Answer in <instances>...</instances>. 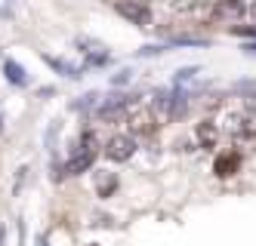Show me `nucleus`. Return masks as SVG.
<instances>
[{"instance_id": "11", "label": "nucleus", "mask_w": 256, "mask_h": 246, "mask_svg": "<svg viewBox=\"0 0 256 246\" xmlns=\"http://www.w3.org/2000/svg\"><path fill=\"white\" fill-rule=\"evenodd\" d=\"M4 74H6V80H10V83H16V86H25V83H28L25 68H22V65H16L12 59H6V62H4Z\"/></svg>"}, {"instance_id": "3", "label": "nucleus", "mask_w": 256, "mask_h": 246, "mask_svg": "<svg viewBox=\"0 0 256 246\" xmlns=\"http://www.w3.org/2000/svg\"><path fill=\"white\" fill-rule=\"evenodd\" d=\"M136 154V142L133 136H112L105 145V157L108 160H114V163H124V160H130Z\"/></svg>"}, {"instance_id": "2", "label": "nucleus", "mask_w": 256, "mask_h": 246, "mask_svg": "<svg viewBox=\"0 0 256 246\" xmlns=\"http://www.w3.org/2000/svg\"><path fill=\"white\" fill-rule=\"evenodd\" d=\"M126 123H130V132H133V136H139V139H148V136H154V129H158V117H154V111H152V108L133 111Z\"/></svg>"}, {"instance_id": "15", "label": "nucleus", "mask_w": 256, "mask_h": 246, "mask_svg": "<svg viewBox=\"0 0 256 246\" xmlns=\"http://www.w3.org/2000/svg\"><path fill=\"white\" fill-rule=\"evenodd\" d=\"M232 34H238V37H256V25H234Z\"/></svg>"}, {"instance_id": "6", "label": "nucleus", "mask_w": 256, "mask_h": 246, "mask_svg": "<svg viewBox=\"0 0 256 246\" xmlns=\"http://www.w3.org/2000/svg\"><path fill=\"white\" fill-rule=\"evenodd\" d=\"M93 160H96V151H84V148H78L74 157H71V160L62 166V173H68V176H80V173H86V169L93 166Z\"/></svg>"}, {"instance_id": "9", "label": "nucleus", "mask_w": 256, "mask_h": 246, "mask_svg": "<svg viewBox=\"0 0 256 246\" xmlns=\"http://www.w3.org/2000/svg\"><path fill=\"white\" fill-rule=\"evenodd\" d=\"M234 132L241 139H256V108H247L241 117H238V126H234Z\"/></svg>"}, {"instance_id": "13", "label": "nucleus", "mask_w": 256, "mask_h": 246, "mask_svg": "<svg viewBox=\"0 0 256 246\" xmlns=\"http://www.w3.org/2000/svg\"><path fill=\"white\" fill-rule=\"evenodd\" d=\"M164 6H167V9H173V12H192L194 0H164Z\"/></svg>"}, {"instance_id": "16", "label": "nucleus", "mask_w": 256, "mask_h": 246, "mask_svg": "<svg viewBox=\"0 0 256 246\" xmlns=\"http://www.w3.org/2000/svg\"><path fill=\"white\" fill-rule=\"evenodd\" d=\"M194 74H198V68H182V71L176 74V83H186V80H192Z\"/></svg>"}, {"instance_id": "1", "label": "nucleus", "mask_w": 256, "mask_h": 246, "mask_svg": "<svg viewBox=\"0 0 256 246\" xmlns=\"http://www.w3.org/2000/svg\"><path fill=\"white\" fill-rule=\"evenodd\" d=\"M186 108H188V99L176 89H160L152 99V111H154L158 120H176V117L186 114Z\"/></svg>"}, {"instance_id": "5", "label": "nucleus", "mask_w": 256, "mask_h": 246, "mask_svg": "<svg viewBox=\"0 0 256 246\" xmlns=\"http://www.w3.org/2000/svg\"><path fill=\"white\" fill-rule=\"evenodd\" d=\"M213 173L219 179H232L234 173H241V154H238V151H222L213 163Z\"/></svg>"}, {"instance_id": "10", "label": "nucleus", "mask_w": 256, "mask_h": 246, "mask_svg": "<svg viewBox=\"0 0 256 246\" xmlns=\"http://www.w3.org/2000/svg\"><path fill=\"white\" fill-rule=\"evenodd\" d=\"M194 139L204 145V148H210V145H216V139H219V129H216V123L213 120H200L198 126H194Z\"/></svg>"}, {"instance_id": "18", "label": "nucleus", "mask_w": 256, "mask_h": 246, "mask_svg": "<svg viewBox=\"0 0 256 246\" xmlns=\"http://www.w3.org/2000/svg\"><path fill=\"white\" fill-rule=\"evenodd\" d=\"M4 237H6V228H4V225H0V246H4Z\"/></svg>"}, {"instance_id": "19", "label": "nucleus", "mask_w": 256, "mask_h": 246, "mask_svg": "<svg viewBox=\"0 0 256 246\" xmlns=\"http://www.w3.org/2000/svg\"><path fill=\"white\" fill-rule=\"evenodd\" d=\"M247 52H256V43H250V46H247Z\"/></svg>"}, {"instance_id": "20", "label": "nucleus", "mask_w": 256, "mask_h": 246, "mask_svg": "<svg viewBox=\"0 0 256 246\" xmlns=\"http://www.w3.org/2000/svg\"><path fill=\"white\" fill-rule=\"evenodd\" d=\"M250 15H256V3H253V6H250Z\"/></svg>"}, {"instance_id": "14", "label": "nucleus", "mask_w": 256, "mask_h": 246, "mask_svg": "<svg viewBox=\"0 0 256 246\" xmlns=\"http://www.w3.org/2000/svg\"><path fill=\"white\" fill-rule=\"evenodd\" d=\"M118 188V176H105L102 182H99V197H108Z\"/></svg>"}, {"instance_id": "4", "label": "nucleus", "mask_w": 256, "mask_h": 246, "mask_svg": "<svg viewBox=\"0 0 256 246\" xmlns=\"http://www.w3.org/2000/svg\"><path fill=\"white\" fill-rule=\"evenodd\" d=\"M118 12L133 25H148L152 22L148 3H142V0H118Z\"/></svg>"}, {"instance_id": "17", "label": "nucleus", "mask_w": 256, "mask_h": 246, "mask_svg": "<svg viewBox=\"0 0 256 246\" xmlns=\"http://www.w3.org/2000/svg\"><path fill=\"white\" fill-rule=\"evenodd\" d=\"M130 80V71H120V77H114V83H126Z\"/></svg>"}, {"instance_id": "22", "label": "nucleus", "mask_w": 256, "mask_h": 246, "mask_svg": "<svg viewBox=\"0 0 256 246\" xmlns=\"http://www.w3.org/2000/svg\"><path fill=\"white\" fill-rule=\"evenodd\" d=\"M90 246H99V243H90Z\"/></svg>"}, {"instance_id": "21", "label": "nucleus", "mask_w": 256, "mask_h": 246, "mask_svg": "<svg viewBox=\"0 0 256 246\" xmlns=\"http://www.w3.org/2000/svg\"><path fill=\"white\" fill-rule=\"evenodd\" d=\"M142 3H152V0H142Z\"/></svg>"}, {"instance_id": "8", "label": "nucleus", "mask_w": 256, "mask_h": 246, "mask_svg": "<svg viewBox=\"0 0 256 246\" xmlns=\"http://www.w3.org/2000/svg\"><path fill=\"white\" fill-rule=\"evenodd\" d=\"M247 12V6L241 0H216V18H226V22H238Z\"/></svg>"}, {"instance_id": "7", "label": "nucleus", "mask_w": 256, "mask_h": 246, "mask_svg": "<svg viewBox=\"0 0 256 246\" xmlns=\"http://www.w3.org/2000/svg\"><path fill=\"white\" fill-rule=\"evenodd\" d=\"M99 120H105V123L130 120V117H126V99H112V102H105V105L99 108Z\"/></svg>"}, {"instance_id": "12", "label": "nucleus", "mask_w": 256, "mask_h": 246, "mask_svg": "<svg viewBox=\"0 0 256 246\" xmlns=\"http://www.w3.org/2000/svg\"><path fill=\"white\" fill-rule=\"evenodd\" d=\"M44 62H46L50 68H56L59 74H65V77H80V68L68 65V62H62V59H56V55H44Z\"/></svg>"}]
</instances>
